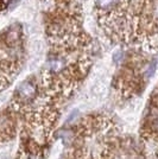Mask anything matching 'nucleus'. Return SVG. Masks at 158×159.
<instances>
[{
    "instance_id": "obj_1",
    "label": "nucleus",
    "mask_w": 158,
    "mask_h": 159,
    "mask_svg": "<svg viewBox=\"0 0 158 159\" xmlns=\"http://www.w3.org/2000/svg\"><path fill=\"white\" fill-rule=\"evenodd\" d=\"M37 94V89L36 86L33 84L32 82H24L21 83L18 88V96L20 100H24V101H30L32 100Z\"/></svg>"
}]
</instances>
